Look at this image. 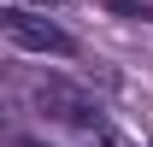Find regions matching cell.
I'll list each match as a JSON object with an SVG mask.
<instances>
[{
    "label": "cell",
    "mask_w": 153,
    "mask_h": 147,
    "mask_svg": "<svg viewBox=\"0 0 153 147\" xmlns=\"http://www.w3.org/2000/svg\"><path fill=\"white\" fill-rule=\"evenodd\" d=\"M147 147H153V141H147Z\"/></svg>",
    "instance_id": "7"
},
{
    "label": "cell",
    "mask_w": 153,
    "mask_h": 147,
    "mask_svg": "<svg viewBox=\"0 0 153 147\" xmlns=\"http://www.w3.org/2000/svg\"><path fill=\"white\" fill-rule=\"evenodd\" d=\"M30 100L41 106V118H53V124H71V129H100V100L88 88H76L65 76H36L30 82Z\"/></svg>",
    "instance_id": "1"
},
{
    "label": "cell",
    "mask_w": 153,
    "mask_h": 147,
    "mask_svg": "<svg viewBox=\"0 0 153 147\" xmlns=\"http://www.w3.org/2000/svg\"><path fill=\"white\" fill-rule=\"evenodd\" d=\"M12 147H47V141H12Z\"/></svg>",
    "instance_id": "5"
},
{
    "label": "cell",
    "mask_w": 153,
    "mask_h": 147,
    "mask_svg": "<svg viewBox=\"0 0 153 147\" xmlns=\"http://www.w3.org/2000/svg\"><path fill=\"white\" fill-rule=\"evenodd\" d=\"M36 6H65V0H36Z\"/></svg>",
    "instance_id": "6"
},
{
    "label": "cell",
    "mask_w": 153,
    "mask_h": 147,
    "mask_svg": "<svg viewBox=\"0 0 153 147\" xmlns=\"http://www.w3.org/2000/svg\"><path fill=\"white\" fill-rule=\"evenodd\" d=\"M0 24H6V41H12L18 53H53V59H71L76 53V36H71V30H59L53 18H36L30 6H6Z\"/></svg>",
    "instance_id": "2"
},
{
    "label": "cell",
    "mask_w": 153,
    "mask_h": 147,
    "mask_svg": "<svg viewBox=\"0 0 153 147\" xmlns=\"http://www.w3.org/2000/svg\"><path fill=\"white\" fill-rule=\"evenodd\" d=\"M88 141H94V147H141V141H130V135H124V129H112V124L88 129Z\"/></svg>",
    "instance_id": "3"
},
{
    "label": "cell",
    "mask_w": 153,
    "mask_h": 147,
    "mask_svg": "<svg viewBox=\"0 0 153 147\" xmlns=\"http://www.w3.org/2000/svg\"><path fill=\"white\" fill-rule=\"evenodd\" d=\"M100 6H112V12H124V18H153L147 0H100Z\"/></svg>",
    "instance_id": "4"
}]
</instances>
